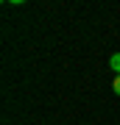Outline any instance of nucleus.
Listing matches in <instances>:
<instances>
[{
	"label": "nucleus",
	"instance_id": "f257e3e1",
	"mask_svg": "<svg viewBox=\"0 0 120 125\" xmlns=\"http://www.w3.org/2000/svg\"><path fill=\"white\" fill-rule=\"evenodd\" d=\"M109 67L115 70V75H120V53H112V58H109Z\"/></svg>",
	"mask_w": 120,
	"mask_h": 125
},
{
	"label": "nucleus",
	"instance_id": "f03ea898",
	"mask_svg": "<svg viewBox=\"0 0 120 125\" xmlns=\"http://www.w3.org/2000/svg\"><path fill=\"white\" fill-rule=\"evenodd\" d=\"M112 89H115V94H120V75H115V81H112Z\"/></svg>",
	"mask_w": 120,
	"mask_h": 125
}]
</instances>
